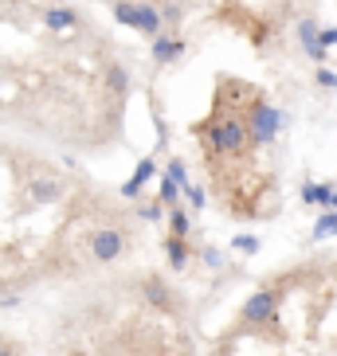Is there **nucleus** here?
Returning a JSON list of instances; mask_svg holds the SVG:
<instances>
[{
    "label": "nucleus",
    "mask_w": 337,
    "mask_h": 356,
    "mask_svg": "<svg viewBox=\"0 0 337 356\" xmlns=\"http://www.w3.org/2000/svg\"><path fill=\"white\" fill-rule=\"evenodd\" d=\"M180 55H185V43L173 40V35H157L153 40V63L165 67V63H177Z\"/></svg>",
    "instance_id": "8"
},
{
    "label": "nucleus",
    "mask_w": 337,
    "mask_h": 356,
    "mask_svg": "<svg viewBox=\"0 0 337 356\" xmlns=\"http://www.w3.org/2000/svg\"><path fill=\"white\" fill-rule=\"evenodd\" d=\"M232 247H235V251H243V254H255L263 243L255 239V235H240V239H232Z\"/></svg>",
    "instance_id": "18"
},
{
    "label": "nucleus",
    "mask_w": 337,
    "mask_h": 356,
    "mask_svg": "<svg viewBox=\"0 0 337 356\" xmlns=\"http://www.w3.org/2000/svg\"><path fill=\"white\" fill-rule=\"evenodd\" d=\"M279 129H283V110H274V106L259 102V106L251 110L247 141H255V145H271L274 137H279Z\"/></svg>",
    "instance_id": "1"
},
{
    "label": "nucleus",
    "mask_w": 337,
    "mask_h": 356,
    "mask_svg": "<svg viewBox=\"0 0 337 356\" xmlns=\"http://www.w3.org/2000/svg\"><path fill=\"white\" fill-rule=\"evenodd\" d=\"M161 12V24H177L180 20V8L177 4H168V8H157Z\"/></svg>",
    "instance_id": "23"
},
{
    "label": "nucleus",
    "mask_w": 337,
    "mask_h": 356,
    "mask_svg": "<svg viewBox=\"0 0 337 356\" xmlns=\"http://www.w3.org/2000/svg\"><path fill=\"white\" fill-rule=\"evenodd\" d=\"M329 208H337V188H334V196H329Z\"/></svg>",
    "instance_id": "26"
},
{
    "label": "nucleus",
    "mask_w": 337,
    "mask_h": 356,
    "mask_svg": "<svg viewBox=\"0 0 337 356\" xmlns=\"http://www.w3.org/2000/svg\"><path fill=\"white\" fill-rule=\"evenodd\" d=\"M326 235H337V211H326V216L314 223V239H326Z\"/></svg>",
    "instance_id": "14"
},
{
    "label": "nucleus",
    "mask_w": 337,
    "mask_h": 356,
    "mask_svg": "<svg viewBox=\"0 0 337 356\" xmlns=\"http://www.w3.org/2000/svg\"><path fill=\"white\" fill-rule=\"evenodd\" d=\"M114 20H118V24H126V28H134V4L118 0V4H114Z\"/></svg>",
    "instance_id": "17"
},
{
    "label": "nucleus",
    "mask_w": 337,
    "mask_h": 356,
    "mask_svg": "<svg viewBox=\"0 0 337 356\" xmlns=\"http://www.w3.org/2000/svg\"><path fill=\"white\" fill-rule=\"evenodd\" d=\"M318 86H329V90H337V74L326 71V67H318Z\"/></svg>",
    "instance_id": "20"
},
{
    "label": "nucleus",
    "mask_w": 337,
    "mask_h": 356,
    "mask_svg": "<svg viewBox=\"0 0 337 356\" xmlns=\"http://www.w3.org/2000/svg\"><path fill=\"white\" fill-rule=\"evenodd\" d=\"M318 43H322V47H334V43H337V28H318Z\"/></svg>",
    "instance_id": "22"
},
{
    "label": "nucleus",
    "mask_w": 337,
    "mask_h": 356,
    "mask_svg": "<svg viewBox=\"0 0 337 356\" xmlns=\"http://www.w3.org/2000/svg\"><path fill=\"white\" fill-rule=\"evenodd\" d=\"M134 28L141 35H149V40H157L165 24H161V12L153 4H134Z\"/></svg>",
    "instance_id": "5"
},
{
    "label": "nucleus",
    "mask_w": 337,
    "mask_h": 356,
    "mask_svg": "<svg viewBox=\"0 0 337 356\" xmlns=\"http://www.w3.org/2000/svg\"><path fill=\"white\" fill-rule=\"evenodd\" d=\"M141 290H146L149 305H157V309H165V305H168V290H165V282H161V278H146V286H141Z\"/></svg>",
    "instance_id": "12"
},
{
    "label": "nucleus",
    "mask_w": 337,
    "mask_h": 356,
    "mask_svg": "<svg viewBox=\"0 0 337 356\" xmlns=\"http://www.w3.org/2000/svg\"><path fill=\"white\" fill-rule=\"evenodd\" d=\"M180 192L189 196V204H192V208H204V192H201V188H192V184H185Z\"/></svg>",
    "instance_id": "21"
},
{
    "label": "nucleus",
    "mask_w": 337,
    "mask_h": 356,
    "mask_svg": "<svg viewBox=\"0 0 337 356\" xmlns=\"http://www.w3.org/2000/svg\"><path fill=\"white\" fill-rule=\"evenodd\" d=\"M168 227H173V239H189V216L180 208H168Z\"/></svg>",
    "instance_id": "13"
},
{
    "label": "nucleus",
    "mask_w": 337,
    "mask_h": 356,
    "mask_svg": "<svg viewBox=\"0 0 337 356\" xmlns=\"http://www.w3.org/2000/svg\"><path fill=\"white\" fill-rule=\"evenodd\" d=\"M298 40H302V47H306V55H310V59H318V63L326 67V47L318 43V24L310 20V16L298 24Z\"/></svg>",
    "instance_id": "6"
},
{
    "label": "nucleus",
    "mask_w": 337,
    "mask_h": 356,
    "mask_svg": "<svg viewBox=\"0 0 337 356\" xmlns=\"http://www.w3.org/2000/svg\"><path fill=\"white\" fill-rule=\"evenodd\" d=\"M177 196H180V184L173 177H165L161 180V200H165L168 208H177Z\"/></svg>",
    "instance_id": "16"
},
{
    "label": "nucleus",
    "mask_w": 337,
    "mask_h": 356,
    "mask_svg": "<svg viewBox=\"0 0 337 356\" xmlns=\"http://www.w3.org/2000/svg\"><path fill=\"white\" fill-rule=\"evenodd\" d=\"M43 24H47L52 32H67V28L79 24V12H75V8H47V12H43Z\"/></svg>",
    "instance_id": "9"
},
{
    "label": "nucleus",
    "mask_w": 337,
    "mask_h": 356,
    "mask_svg": "<svg viewBox=\"0 0 337 356\" xmlns=\"http://www.w3.org/2000/svg\"><path fill=\"white\" fill-rule=\"evenodd\" d=\"M208 145L216 153H240L247 145V126H243L240 118H220L216 126L208 129Z\"/></svg>",
    "instance_id": "2"
},
{
    "label": "nucleus",
    "mask_w": 337,
    "mask_h": 356,
    "mask_svg": "<svg viewBox=\"0 0 337 356\" xmlns=\"http://www.w3.org/2000/svg\"><path fill=\"white\" fill-rule=\"evenodd\" d=\"M0 356H16V353H12V348H8V345H0Z\"/></svg>",
    "instance_id": "25"
},
{
    "label": "nucleus",
    "mask_w": 337,
    "mask_h": 356,
    "mask_svg": "<svg viewBox=\"0 0 337 356\" xmlns=\"http://www.w3.org/2000/svg\"><path fill=\"white\" fill-rule=\"evenodd\" d=\"M122 247H126V235L118 227H102V231H95V239H91V251H95L98 262H114L118 254H122Z\"/></svg>",
    "instance_id": "3"
},
{
    "label": "nucleus",
    "mask_w": 337,
    "mask_h": 356,
    "mask_svg": "<svg viewBox=\"0 0 337 356\" xmlns=\"http://www.w3.org/2000/svg\"><path fill=\"white\" fill-rule=\"evenodd\" d=\"M153 172H157V161H153V157H141V161H137V168H134V177L122 184V196H137V192L149 184V177H153Z\"/></svg>",
    "instance_id": "7"
},
{
    "label": "nucleus",
    "mask_w": 337,
    "mask_h": 356,
    "mask_svg": "<svg viewBox=\"0 0 337 356\" xmlns=\"http://www.w3.org/2000/svg\"><path fill=\"white\" fill-rule=\"evenodd\" d=\"M165 254H168V266L173 270H185L189 266V247H185V239H165Z\"/></svg>",
    "instance_id": "10"
},
{
    "label": "nucleus",
    "mask_w": 337,
    "mask_h": 356,
    "mask_svg": "<svg viewBox=\"0 0 337 356\" xmlns=\"http://www.w3.org/2000/svg\"><path fill=\"white\" fill-rule=\"evenodd\" d=\"M165 177H173L180 188H185V184H189V177H185V161H168V172H165Z\"/></svg>",
    "instance_id": "19"
},
{
    "label": "nucleus",
    "mask_w": 337,
    "mask_h": 356,
    "mask_svg": "<svg viewBox=\"0 0 337 356\" xmlns=\"http://www.w3.org/2000/svg\"><path fill=\"white\" fill-rule=\"evenodd\" d=\"M274 305H279V298H274L271 290L251 293V298L243 302V321H247V325H263V321H271V317H274Z\"/></svg>",
    "instance_id": "4"
},
{
    "label": "nucleus",
    "mask_w": 337,
    "mask_h": 356,
    "mask_svg": "<svg viewBox=\"0 0 337 356\" xmlns=\"http://www.w3.org/2000/svg\"><path fill=\"white\" fill-rule=\"evenodd\" d=\"M32 196H36V200H55V196H59V184H55V180H36V184H32Z\"/></svg>",
    "instance_id": "15"
},
{
    "label": "nucleus",
    "mask_w": 337,
    "mask_h": 356,
    "mask_svg": "<svg viewBox=\"0 0 337 356\" xmlns=\"http://www.w3.org/2000/svg\"><path fill=\"white\" fill-rule=\"evenodd\" d=\"M204 262H208V266H220L224 254H220V251H204Z\"/></svg>",
    "instance_id": "24"
},
{
    "label": "nucleus",
    "mask_w": 337,
    "mask_h": 356,
    "mask_svg": "<svg viewBox=\"0 0 337 356\" xmlns=\"http://www.w3.org/2000/svg\"><path fill=\"white\" fill-rule=\"evenodd\" d=\"M106 86H110V90H114L118 98H126V90H130L126 67H118V63H110V67H106Z\"/></svg>",
    "instance_id": "11"
}]
</instances>
